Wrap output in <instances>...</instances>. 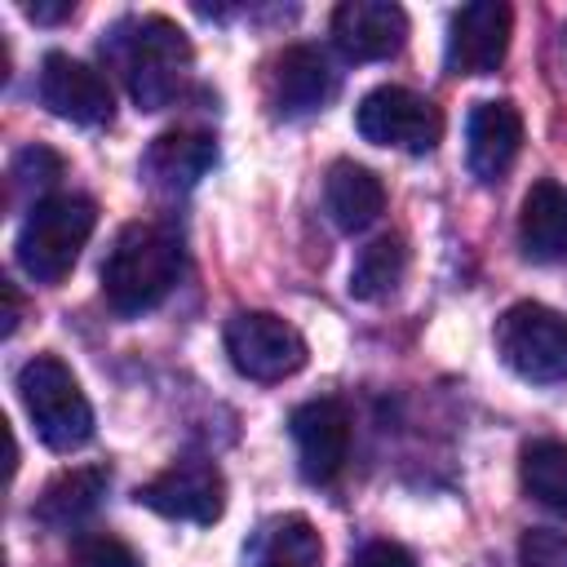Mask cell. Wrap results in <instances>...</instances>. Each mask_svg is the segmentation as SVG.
<instances>
[{
    "label": "cell",
    "mask_w": 567,
    "mask_h": 567,
    "mask_svg": "<svg viewBox=\"0 0 567 567\" xmlns=\"http://www.w3.org/2000/svg\"><path fill=\"white\" fill-rule=\"evenodd\" d=\"M182 275V244L173 230L137 221L124 226L102 261V292L111 310L120 315H142L155 310Z\"/></svg>",
    "instance_id": "1"
},
{
    "label": "cell",
    "mask_w": 567,
    "mask_h": 567,
    "mask_svg": "<svg viewBox=\"0 0 567 567\" xmlns=\"http://www.w3.org/2000/svg\"><path fill=\"white\" fill-rule=\"evenodd\" d=\"M115 53H120L124 84L142 111H164L182 93L186 71H190V44L177 22L155 18V13L137 18L120 31Z\"/></svg>",
    "instance_id": "2"
},
{
    "label": "cell",
    "mask_w": 567,
    "mask_h": 567,
    "mask_svg": "<svg viewBox=\"0 0 567 567\" xmlns=\"http://www.w3.org/2000/svg\"><path fill=\"white\" fill-rule=\"evenodd\" d=\"M18 399L40 434L44 447L53 452H75L93 439V408L75 381V372L58 354H35L18 372Z\"/></svg>",
    "instance_id": "3"
},
{
    "label": "cell",
    "mask_w": 567,
    "mask_h": 567,
    "mask_svg": "<svg viewBox=\"0 0 567 567\" xmlns=\"http://www.w3.org/2000/svg\"><path fill=\"white\" fill-rule=\"evenodd\" d=\"M97 226V208L84 195H44L31 204L18 230V266L35 284H58L89 244Z\"/></svg>",
    "instance_id": "4"
},
{
    "label": "cell",
    "mask_w": 567,
    "mask_h": 567,
    "mask_svg": "<svg viewBox=\"0 0 567 567\" xmlns=\"http://www.w3.org/2000/svg\"><path fill=\"white\" fill-rule=\"evenodd\" d=\"M496 354L523 381H567V319L540 301H518L496 319Z\"/></svg>",
    "instance_id": "5"
},
{
    "label": "cell",
    "mask_w": 567,
    "mask_h": 567,
    "mask_svg": "<svg viewBox=\"0 0 567 567\" xmlns=\"http://www.w3.org/2000/svg\"><path fill=\"white\" fill-rule=\"evenodd\" d=\"M354 128L372 146H394V151L425 155L443 137V115L430 97H421L412 89H399V84H381V89L363 93V102L354 111Z\"/></svg>",
    "instance_id": "6"
},
{
    "label": "cell",
    "mask_w": 567,
    "mask_h": 567,
    "mask_svg": "<svg viewBox=\"0 0 567 567\" xmlns=\"http://www.w3.org/2000/svg\"><path fill=\"white\" fill-rule=\"evenodd\" d=\"M226 354L248 381H284L306 368V337L270 310H239L226 323Z\"/></svg>",
    "instance_id": "7"
},
{
    "label": "cell",
    "mask_w": 567,
    "mask_h": 567,
    "mask_svg": "<svg viewBox=\"0 0 567 567\" xmlns=\"http://www.w3.org/2000/svg\"><path fill=\"white\" fill-rule=\"evenodd\" d=\"M137 501L177 523H217L226 509V478L213 461L186 456L159 470L146 487H137Z\"/></svg>",
    "instance_id": "8"
},
{
    "label": "cell",
    "mask_w": 567,
    "mask_h": 567,
    "mask_svg": "<svg viewBox=\"0 0 567 567\" xmlns=\"http://www.w3.org/2000/svg\"><path fill=\"white\" fill-rule=\"evenodd\" d=\"M40 102L66 120V124H106L115 102H111V84L102 80V71H93L89 62L71 58V53H49L40 62Z\"/></svg>",
    "instance_id": "9"
},
{
    "label": "cell",
    "mask_w": 567,
    "mask_h": 567,
    "mask_svg": "<svg viewBox=\"0 0 567 567\" xmlns=\"http://www.w3.org/2000/svg\"><path fill=\"white\" fill-rule=\"evenodd\" d=\"M509 31H514V13L501 0H478L456 9L447 27V66L456 75L496 71L509 53Z\"/></svg>",
    "instance_id": "10"
},
{
    "label": "cell",
    "mask_w": 567,
    "mask_h": 567,
    "mask_svg": "<svg viewBox=\"0 0 567 567\" xmlns=\"http://www.w3.org/2000/svg\"><path fill=\"white\" fill-rule=\"evenodd\" d=\"M288 430L297 443L301 474L310 483L337 478V470L346 465V452H350V412L337 399H310L292 412Z\"/></svg>",
    "instance_id": "11"
},
{
    "label": "cell",
    "mask_w": 567,
    "mask_h": 567,
    "mask_svg": "<svg viewBox=\"0 0 567 567\" xmlns=\"http://www.w3.org/2000/svg\"><path fill=\"white\" fill-rule=\"evenodd\" d=\"M332 40L350 62L394 58L408 40V13L390 0H346L332 13Z\"/></svg>",
    "instance_id": "12"
},
{
    "label": "cell",
    "mask_w": 567,
    "mask_h": 567,
    "mask_svg": "<svg viewBox=\"0 0 567 567\" xmlns=\"http://www.w3.org/2000/svg\"><path fill=\"white\" fill-rule=\"evenodd\" d=\"M523 146V115L509 102H478L465 124V164L478 182L505 177Z\"/></svg>",
    "instance_id": "13"
},
{
    "label": "cell",
    "mask_w": 567,
    "mask_h": 567,
    "mask_svg": "<svg viewBox=\"0 0 567 567\" xmlns=\"http://www.w3.org/2000/svg\"><path fill=\"white\" fill-rule=\"evenodd\" d=\"M337 93V71L310 44H292L270 66V102L279 115H310Z\"/></svg>",
    "instance_id": "14"
},
{
    "label": "cell",
    "mask_w": 567,
    "mask_h": 567,
    "mask_svg": "<svg viewBox=\"0 0 567 567\" xmlns=\"http://www.w3.org/2000/svg\"><path fill=\"white\" fill-rule=\"evenodd\" d=\"M217 159V142L208 133H195V128H173V133H159L146 155H142V177L146 186L164 190V195H177V190H190Z\"/></svg>",
    "instance_id": "15"
},
{
    "label": "cell",
    "mask_w": 567,
    "mask_h": 567,
    "mask_svg": "<svg viewBox=\"0 0 567 567\" xmlns=\"http://www.w3.org/2000/svg\"><path fill=\"white\" fill-rule=\"evenodd\" d=\"M518 244L532 261H563L567 257V186L536 182L518 213Z\"/></svg>",
    "instance_id": "16"
},
{
    "label": "cell",
    "mask_w": 567,
    "mask_h": 567,
    "mask_svg": "<svg viewBox=\"0 0 567 567\" xmlns=\"http://www.w3.org/2000/svg\"><path fill=\"white\" fill-rule=\"evenodd\" d=\"M323 204H328L332 221L354 235V230H368V226L385 213V186H381V177H377L372 168L341 159V164L328 168Z\"/></svg>",
    "instance_id": "17"
},
{
    "label": "cell",
    "mask_w": 567,
    "mask_h": 567,
    "mask_svg": "<svg viewBox=\"0 0 567 567\" xmlns=\"http://www.w3.org/2000/svg\"><path fill=\"white\" fill-rule=\"evenodd\" d=\"M106 492V470H71V474H58L40 501H35V514L49 523V527H80L97 501Z\"/></svg>",
    "instance_id": "18"
},
{
    "label": "cell",
    "mask_w": 567,
    "mask_h": 567,
    "mask_svg": "<svg viewBox=\"0 0 567 567\" xmlns=\"http://www.w3.org/2000/svg\"><path fill=\"white\" fill-rule=\"evenodd\" d=\"M252 567H323V540L315 523L301 514L275 518L257 540Z\"/></svg>",
    "instance_id": "19"
},
{
    "label": "cell",
    "mask_w": 567,
    "mask_h": 567,
    "mask_svg": "<svg viewBox=\"0 0 567 567\" xmlns=\"http://www.w3.org/2000/svg\"><path fill=\"white\" fill-rule=\"evenodd\" d=\"M408 270V248L399 235H381L368 248H359L354 266H350V297L359 301H385Z\"/></svg>",
    "instance_id": "20"
},
{
    "label": "cell",
    "mask_w": 567,
    "mask_h": 567,
    "mask_svg": "<svg viewBox=\"0 0 567 567\" xmlns=\"http://www.w3.org/2000/svg\"><path fill=\"white\" fill-rule=\"evenodd\" d=\"M523 487L540 509L567 518V443L563 439H536L523 452Z\"/></svg>",
    "instance_id": "21"
},
{
    "label": "cell",
    "mask_w": 567,
    "mask_h": 567,
    "mask_svg": "<svg viewBox=\"0 0 567 567\" xmlns=\"http://www.w3.org/2000/svg\"><path fill=\"white\" fill-rule=\"evenodd\" d=\"M75 567H142V558L111 532H97V536H84L75 545Z\"/></svg>",
    "instance_id": "22"
},
{
    "label": "cell",
    "mask_w": 567,
    "mask_h": 567,
    "mask_svg": "<svg viewBox=\"0 0 567 567\" xmlns=\"http://www.w3.org/2000/svg\"><path fill=\"white\" fill-rule=\"evenodd\" d=\"M523 567H567V536L563 532H527Z\"/></svg>",
    "instance_id": "23"
},
{
    "label": "cell",
    "mask_w": 567,
    "mask_h": 567,
    "mask_svg": "<svg viewBox=\"0 0 567 567\" xmlns=\"http://www.w3.org/2000/svg\"><path fill=\"white\" fill-rule=\"evenodd\" d=\"M350 567H416V558L403 545H394V540H368L350 558Z\"/></svg>",
    "instance_id": "24"
},
{
    "label": "cell",
    "mask_w": 567,
    "mask_h": 567,
    "mask_svg": "<svg viewBox=\"0 0 567 567\" xmlns=\"http://www.w3.org/2000/svg\"><path fill=\"white\" fill-rule=\"evenodd\" d=\"M27 13H31V18H40V22H49V18H66V13H71V4H27Z\"/></svg>",
    "instance_id": "25"
}]
</instances>
